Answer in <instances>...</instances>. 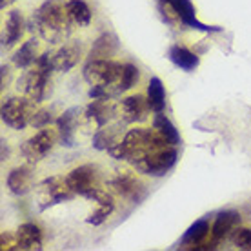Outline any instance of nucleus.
I'll return each instance as SVG.
<instances>
[{"instance_id": "a211bd4d", "label": "nucleus", "mask_w": 251, "mask_h": 251, "mask_svg": "<svg viewBox=\"0 0 251 251\" xmlns=\"http://www.w3.org/2000/svg\"><path fill=\"white\" fill-rule=\"evenodd\" d=\"M78 124V109H68L64 111L60 117L57 119V127H58V137L62 140V144H66L68 148L75 144V129Z\"/></svg>"}, {"instance_id": "7c9ffc66", "label": "nucleus", "mask_w": 251, "mask_h": 251, "mask_svg": "<svg viewBox=\"0 0 251 251\" xmlns=\"http://www.w3.org/2000/svg\"><path fill=\"white\" fill-rule=\"evenodd\" d=\"M113 209H115V204H99V209H95L93 213L89 215L88 222L93 224V226H99V224H102L109 215L113 213Z\"/></svg>"}, {"instance_id": "f03ea898", "label": "nucleus", "mask_w": 251, "mask_h": 251, "mask_svg": "<svg viewBox=\"0 0 251 251\" xmlns=\"http://www.w3.org/2000/svg\"><path fill=\"white\" fill-rule=\"evenodd\" d=\"M53 73H55L53 53H44L35 62V68L27 69L24 75L20 76L17 89L37 104H40V102L48 100V97L53 91Z\"/></svg>"}, {"instance_id": "72a5a7b5", "label": "nucleus", "mask_w": 251, "mask_h": 251, "mask_svg": "<svg viewBox=\"0 0 251 251\" xmlns=\"http://www.w3.org/2000/svg\"><path fill=\"white\" fill-rule=\"evenodd\" d=\"M11 2H15V0H2V2H0V7H2V9H6V7L11 4Z\"/></svg>"}, {"instance_id": "aec40b11", "label": "nucleus", "mask_w": 251, "mask_h": 251, "mask_svg": "<svg viewBox=\"0 0 251 251\" xmlns=\"http://www.w3.org/2000/svg\"><path fill=\"white\" fill-rule=\"evenodd\" d=\"M119 50V40L113 33H102L93 42V48L89 51L88 60H99V58H111Z\"/></svg>"}, {"instance_id": "5701e85b", "label": "nucleus", "mask_w": 251, "mask_h": 251, "mask_svg": "<svg viewBox=\"0 0 251 251\" xmlns=\"http://www.w3.org/2000/svg\"><path fill=\"white\" fill-rule=\"evenodd\" d=\"M207 235H211V227H209V222L207 219L197 220L195 224L189 226V229L184 233L182 237V246H191V248H199V246L204 244V240L207 239Z\"/></svg>"}, {"instance_id": "412c9836", "label": "nucleus", "mask_w": 251, "mask_h": 251, "mask_svg": "<svg viewBox=\"0 0 251 251\" xmlns=\"http://www.w3.org/2000/svg\"><path fill=\"white\" fill-rule=\"evenodd\" d=\"M66 13H68V20L71 25L86 27L91 24V9L84 0H68Z\"/></svg>"}, {"instance_id": "9d476101", "label": "nucleus", "mask_w": 251, "mask_h": 251, "mask_svg": "<svg viewBox=\"0 0 251 251\" xmlns=\"http://www.w3.org/2000/svg\"><path fill=\"white\" fill-rule=\"evenodd\" d=\"M66 178H68V186L71 188L73 193L86 197L91 189H95L97 186H99V178H100V175H99L97 166L86 164V166H78V168H75V170H71Z\"/></svg>"}, {"instance_id": "39448f33", "label": "nucleus", "mask_w": 251, "mask_h": 251, "mask_svg": "<svg viewBox=\"0 0 251 251\" xmlns=\"http://www.w3.org/2000/svg\"><path fill=\"white\" fill-rule=\"evenodd\" d=\"M2 122L11 129H24L25 126H31V120L37 113V102L29 97H9L2 104Z\"/></svg>"}, {"instance_id": "7ed1b4c3", "label": "nucleus", "mask_w": 251, "mask_h": 251, "mask_svg": "<svg viewBox=\"0 0 251 251\" xmlns=\"http://www.w3.org/2000/svg\"><path fill=\"white\" fill-rule=\"evenodd\" d=\"M33 29L46 40H57L64 33V27H68V13H66V2L64 0H46L31 17Z\"/></svg>"}, {"instance_id": "b1692460", "label": "nucleus", "mask_w": 251, "mask_h": 251, "mask_svg": "<svg viewBox=\"0 0 251 251\" xmlns=\"http://www.w3.org/2000/svg\"><path fill=\"white\" fill-rule=\"evenodd\" d=\"M170 58L176 68L184 69V71H193V69L199 68V57L195 55L193 51H189L188 48H184V46H171Z\"/></svg>"}, {"instance_id": "2eb2a0df", "label": "nucleus", "mask_w": 251, "mask_h": 251, "mask_svg": "<svg viewBox=\"0 0 251 251\" xmlns=\"http://www.w3.org/2000/svg\"><path fill=\"white\" fill-rule=\"evenodd\" d=\"M82 57V46L76 42H68L60 50L53 53V66L58 73H68L69 69H73L78 64Z\"/></svg>"}, {"instance_id": "4be33fe9", "label": "nucleus", "mask_w": 251, "mask_h": 251, "mask_svg": "<svg viewBox=\"0 0 251 251\" xmlns=\"http://www.w3.org/2000/svg\"><path fill=\"white\" fill-rule=\"evenodd\" d=\"M13 64L17 66V68H31L33 64L38 60V42L37 38H29V40H25L24 44L20 46L19 50L13 53L11 57Z\"/></svg>"}, {"instance_id": "423d86ee", "label": "nucleus", "mask_w": 251, "mask_h": 251, "mask_svg": "<svg viewBox=\"0 0 251 251\" xmlns=\"http://www.w3.org/2000/svg\"><path fill=\"white\" fill-rule=\"evenodd\" d=\"M178 146H168L162 150H157L153 153H148L142 158H138L131 164L133 168L148 176H164L168 171L175 168L178 160Z\"/></svg>"}, {"instance_id": "f3484780", "label": "nucleus", "mask_w": 251, "mask_h": 251, "mask_svg": "<svg viewBox=\"0 0 251 251\" xmlns=\"http://www.w3.org/2000/svg\"><path fill=\"white\" fill-rule=\"evenodd\" d=\"M31 182H33V168L29 164L15 168L7 175V188L15 195H25L31 189Z\"/></svg>"}, {"instance_id": "393cba45", "label": "nucleus", "mask_w": 251, "mask_h": 251, "mask_svg": "<svg viewBox=\"0 0 251 251\" xmlns=\"http://www.w3.org/2000/svg\"><path fill=\"white\" fill-rule=\"evenodd\" d=\"M148 102H150V107L153 113H160L166 107V89H164V84L160 78L153 76L150 80V86H148Z\"/></svg>"}, {"instance_id": "f257e3e1", "label": "nucleus", "mask_w": 251, "mask_h": 251, "mask_svg": "<svg viewBox=\"0 0 251 251\" xmlns=\"http://www.w3.org/2000/svg\"><path fill=\"white\" fill-rule=\"evenodd\" d=\"M168 146L173 144L155 127L153 129H150V127H133L126 133L119 144L109 148L107 153L111 157L119 158V160H127L129 164H133L135 160L142 158L148 153H153V151L168 148Z\"/></svg>"}, {"instance_id": "2f4dec72", "label": "nucleus", "mask_w": 251, "mask_h": 251, "mask_svg": "<svg viewBox=\"0 0 251 251\" xmlns=\"http://www.w3.org/2000/svg\"><path fill=\"white\" fill-rule=\"evenodd\" d=\"M15 248V233L4 231L2 233V250H11Z\"/></svg>"}, {"instance_id": "6e6552de", "label": "nucleus", "mask_w": 251, "mask_h": 251, "mask_svg": "<svg viewBox=\"0 0 251 251\" xmlns=\"http://www.w3.org/2000/svg\"><path fill=\"white\" fill-rule=\"evenodd\" d=\"M57 138L58 131H55V129H40L20 146V153L29 164H35L38 160H42L55 148Z\"/></svg>"}, {"instance_id": "20e7f679", "label": "nucleus", "mask_w": 251, "mask_h": 251, "mask_svg": "<svg viewBox=\"0 0 251 251\" xmlns=\"http://www.w3.org/2000/svg\"><path fill=\"white\" fill-rule=\"evenodd\" d=\"M124 71V64L111 60V58H99L88 60L82 69V75L91 86H104L111 97L119 95V82Z\"/></svg>"}, {"instance_id": "a878e982", "label": "nucleus", "mask_w": 251, "mask_h": 251, "mask_svg": "<svg viewBox=\"0 0 251 251\" xmlns=\"http://www.w3.org/2000/svg\"><path fill=\"white\" fill-rule=\"evenodd\" d=\"M122 124H117V126H109V127H104V129H99V133L95 135L93 138V144L97 150H109V148H113L120 142L119 137L120 133H122Z\"/></svg>"}, {"instance_id": "0eeeda50", "label": "nucleus", "mask_w": 251, "mask_h": 251, "mask_svg": "<svg viewBox=\"0 0 251 251\" xmlns=\"http://www.w3.org/2000/svg\"><path fill=\"white\" fill-rule=\"evenodd\" d=\"M158 9L162 13V17L171 24H178L191 27V29H202V31H211L213 27L202 24L197 19V11L191 0H157Z\"/></svg>"}, {"instance_id": "c85d7f7f", "label": "nucleus", "mask_w": 251, "mask_h": 251, "mask_svg": "<svg viewBox=\"0 0 251 251\" xmlns=\"http://www.w3.org/2000/svg\"><path fill=\"white\" fill-rule=\"evenodd\" d=\"M233 244L240 250H251V229L250 227L239 226L233 231Z\"/></svg>"}, {"instance_id": "ddd939ff", "label": "nucleus", "mask_w": 251, "mask_h": 251, "mask_svg": "<svg viewBox=\"0 0 251 251\" xmlns=\"http://www.w3.org/2000/svg\"><path fill=\"white\" fill-rule=\"evenodd\" d=\"M25 31V22L22 17V11L13 9L7 13L6 22H4V33H2V48H13L15 44H19Z\"/></svg>"}, {"instance_id": "6ab92c4d", "label": "nucleus", "mask_w": 251, "mask_h": 251, "mask_svg": "<svg viewBox=\"0 0 251 251\" xmlns=\"http://www.w3.org/2000/svg\"><path fill=\"white\" fill-rule=\"evenodd\" d=\"M86 115H88V119L95 120L99 127H102V126L109 124V120L117 115V109L109 102V99H93V102L86 109Z\"/></svg>"}, {"instance_id": "1a4fd4ad", "label": "nucleus", "mask_w": 251, "mask_h": 251, "mask_svg": "<svg viewBox=\"0 0 251 251\" xmlns=\"http://www.w3.org/2000/svg\"><path fill=\"white\" fill-rule=\"evenodd\" d=\"M38 188H40L42 202H44L42 209H46L48 206H53V204H60L64 201H71L75 197V193L68 186V178H64V176L46 178L38 184Z\"/></svg>"}, {"instance_id": "c756f323", "label": "nucleus", "mask_w": 251, "mask_h": 251, "mask_svg": "<svg viewBox=\"0 0 251 251\" xmlns=\"http://www.w3.org/2000/svg\"><path fill=\"white\" fill-rule=\"evenodd\" d=\"M55 120V109L53 107H46V109H38L31 120L33 127H48Z\"/></svg>"}, {"instance_id": "4468645a", "label": "nucleus", "mask_w": 251, "mask_h": 251, "mask_svg": "<svg viewBox=\"0 0 251 251\" xmlns=\"http://www.w3.org/2000/svg\"><path fill=\"white\" fill-rule=\"evenodd\" d=\"M240 220H242V217H240L239 211H231V209L217 215L213 226H211V244L215 246L222 239L229 237L240 226Z\"/></svg>"}, {"instance_id": "9b49d317", "label": "nucleus", "mask_w": 251, "mask_h": 251, "mask_svg": "<svg viewBox=\"0 0 251 251\" xmlns=\"http://www.w3.org/2000/svg\"><path fill=\"white\" fill-rule=\"evenodd\" d=\"M150 113V102L144 95L135 93L120 100V115H122V120L126 124H140V122L148 120Z\"/></svg>"}, {"instance_id": "473e14b6", "label": "nucleus", "mask_w": 251, "mask_h": 251, "mask_svg": "<svg viewBox=\"0 0 251 251\" xmlns=\"http://www.w3.org/2000/svg\"><path fill=\"white\" fill-rule=\"evenodd\" d=\"M7 76H9V68H7V66H2V86H4V88L7 86Z\"/></svg>"}, {"instance_id": "f8f14e48", "label": "nucleus", "mask_w": 251, "mask_h": 251, "mask_svg": "<svg viewBox=\"0 0 251 251\" xmlns=\"http://www.w3.org/2000/svg\"><path fill=\"white\" fill-rule=\"evenodd\" d=\"M109 186L113 188L115 193H119L120 197H124L131 202H140L146 197V186L133 173H127V171H120L111 178Z\"/></svg>"}, {"instance_id": "bb28decb", "label": "nucleus", "mask_w": 251, "mask_h": 251, "mask_svg": "<svg viewBox=\"0 0 251 251\" xmlns=\"http://www.w3.org/2000/svg\"><path fill=\"white\" fill-rule=\"evenodd\" d=\"M153 127H155L157 131L162 133L164 137L168 138L173 146H178L180 142H182L178 129H176L175 126H173V122H171V120L164 115V111H160V113H155V119H153Z\"/></svg>"}, {"instance_id": "cd10ccee", "label": "nucleus", "mask_w": 251, "mask_h": 251, "mask_svg": "<svg viewBox=\"0 0 251 251\" xmlns=\"http://www.w3.org/2000/svg\"><path fill=\"white\" fill-rule=\"evenodd\" d=\"M138 80H140V69L135 64H124V71H122V76H120L119 82V95L135 88Z\"/></svg>"}, {"instance_id": "dca6fc26", "label": "nucleus", "mask_w": 251, "mask_h": 251, "mask_svg": "<svg viewBox=\"0 0 251 251\" xmlns=\"http://www.w3.org/2000/svg\"><path fill=\"white\" fill-rule=\"evenodd\" d=\"M15 248L17 250H40L42 248V231L40 227L25 222L15 231Z\"/></svg>"}]
</instances>
